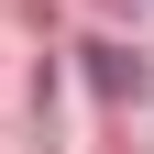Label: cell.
Wrapping results in <instances>:
<instances>
[{"mask_svg": "<svg viewBox=\"0 0 154 154\" xmlns=\"http://www.w3.org/2000/svg\"><path fill=\"white\" fill-rule=\"evenodd\" d=\"M88 88H99V99H132L143 77H132V55H121V44H88Z\"/></svg>", "mask_w": 154, "mask_h": 154, "instance_id": "6da1fadb", "label": "cell"}]
</instances>
